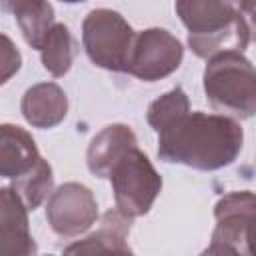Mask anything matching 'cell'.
Masks as SVG:
<instances>
[{
	"mask_svg": "<svg viewBox=\"0 0 256 256\" xmlns=\"http://www.w3.org/2000/svg\"><path fill=\"white\" fill-rule=\"evenodd\" d=\"M204 94L216 114L236 122L250 120L256 112V76L252 62L242 52L212 56L204 68Z\"/></svg>",
	"mask_w": 256,
	"mask_h": 256,
	"instance_id": "3957f363",
	"label": "cell"
},
{
	"mask_svg": "<svg viewBox=\"0 0 256 256\" xmlns=\"http://www.w3.org/2000/svg\"><path fill=\"white\" fill-rule=\"evenodd\" d=\"M216 226L210 242L224 244L240 256H252V220L254 194L250 190H236L224 194L214 206Z\"/></svg>",
	"mask_w": 256,
	"mask_h": 256,
	"instance_id": "ba28073f",
	"label": "cell"
},
{
	"mask_svg": "<svg viewBox=\"0 0 256 256\" xmlns=\"http://www.w3.org/2000/svg\"><path fill=\"white\" fill-rule=\"evenodd\" d=\"M108 178L116 210L130 220L146 216L162 192V176L138 146L112 166Z\"/></svg>",
	"mask_w": 256,
	"mask_h": 256,
	"instance_id": "277c9868",
	"label": "cell"
},
{
	"mask_svg": "<svg viewBox=\"0 0 256 256\" xmlns=\"http://www.w3.org/2000/svg\"><path fill=\"white\" fill-rule=\"evenodd\" d=\"M198 256H240L236 250L224 246V244H218V242H210V246L206 250H202Z\"/></svg>",
	"mask_w": 256,
	"mask_h": 256,
	"instance_id": "d6986e66",
	"label": "cell"
},
{
	"mask_svg": "<svg viewBox=\"0 0 256 256\" xmlns=\"http://www.w3.org/2000/svg\"><path fill=\"white\" fill-rule=\"evenodd\" d=\"M94 192L80 182H64L46 200V220L60 238H78L98 222Z\"/></svg>",
	"mask_w": 256,
	"mask_h": 256,
	"instance_id": "52a82bcc",
	"label": "cell"
},
{
	"mask_svg": "<svg viewBox=\"0 0 256 256\" xmlns=\"http://www.w3.org/2000/svg\"><path fill=\"white\" fill-rule=\"evenodd\" d=\"M46 256H54V254H46Z\"/></svg>",
	"mask_w": 256,
	"mask_h": 256,
	"instance_id": "ffe728a7",
	"label": "cell"
},
{
	"mask_svg": "<svg viewBox=\"0 0 256 256\" xmlns=\"http://www.w3.org/2000/svg\"><path fill=\"white\" fill-rule=\"evenodd\" d=\"M240 122L210 112H188L158 132V158L202 172L230 166L242 152Z\"/></svg>",
	"mask_w": 256,
	"mask_h": 256,
	"instance_id": "6da1fadb",
	"label": "cell"
},
{
	"mask_svg": "<svg viewBox=\"0 0 256 256\" xmlns=\"http://www.w3.org/2000/svg\"><path fill=\"white\" fill-rule=\"evenodd\" d=\"M246 4L216 0H180L176 14L188 30L190 50L204 60L224 52H242L250 46L252 26Z\"/></svg>",
	"mask_w": 256,
	"mask_h": 256,
	"instance_id": "7a4b0ae2",
	"label": "cell"
},
{
	"mask_svg": "<svg viewBox=\"0 0 256 256\" xmlns=\"http://www.w3.org/2000/svg\"><path fill=\"white\" fill-rule=\"evenodd\" d=\"M22 68V54L14 40L0 34V86L8 84Z\"/></svg>",
	"mask_w": 256,
	"mask_h": 256,
	"instance_id": "ac0fdd59",
	"label": "cell"
},
{
	"mask_svg": "<svg viewBox=\"0 0 256 256\" xmlns=\"http://www.w3.org/2000/svg\"><path fill=\"white\" fill-rule=\"evenodd\" d=\"M2 8L12 12L28 46L40 50L48 32L56 24L54 6L50 2H40V0H14V2H4Z\"/></svg>",
	"mask_w": 256,
	"mask_h": 256,
	"instance_id": "5bb4252c",
	"label": "cell"
},
{
	"mask_svg": "<svg viewBox=\"0 0 256 256\" xmlns=\"http://www.w3.org/2000/svg\"><path fill=\"white\" fill-rule=\"evenodd\" d=\"M10 188L18 194L28 212L40 208L54 192V172L48 160L40 158L38 164L18 180H12Z\"/></svg>",
	"mask_w": 256,
	"mask_h": 256,
	"instance_id": "2e32d148",
	"label": "cell"
},
{
	"mask_svg": "<svg viewBox=\"0 0 256 256\" xmlns=\"http://www.w3.org/2000/svg\"><path fill=\"white\" fill-rule=\"evenodd\" d=\"M32 134L18 124H0V178L18 180L40 160Z\"/></svg>",
	"mask_w": 256,
	"mask_h": 256,
	"instance_id": "4fadbf2b",
	"label": "cell"
},
{
	"mask_svg": "<svg viewBox=\"0 0 256 256\" xmlns=\"http://www.w3.org/2000/svg\"><path fill=\"white\" fill-rule=\"evenodd\" d=\"M20 112L32 128H56L68 116V96L56 82H40L24 92Z\"/></svg>",
	"mask_w": 256,
	"mask_h": 256,
	"instance_id": "8fae6325",
	"label": "cell"
},
{
	"mask_svg": "<svg viewBox=\"0 0 256 256\" xmlns=\"http://www.w3.org/2000/svg\"><path fill=\"white\" fill-rule=\"evenodd\" d=\"M184 60L182 42L164 28L136 32L126 74L142 82H158L172 76Z\"/></svg>",
	"mask_w": 256,
	"mask_h": 256,
	"instance_id": "8992f818",
	"label": "cell"
},
{
	"mask_svg": "<svg viewBox=\"0 0 256 256\" xmlns=\"http://www.w3.org/2000/svg\"><path fill=\"white\" fill-rule=\"evenodd\" d=\"M0 256H38L28 210L10 186L0 188Z\"/></svg>",
	"mask_w": 256,
	"mask_h": 256,
	"instance_id": "9c48e42d",
	"label": "cell"
},
{
	"mask_svg": "<svg viewBox=\"0 0 256 256\" xmlns=\"http://www.w3.org/2000/svg\"><path fill=\"white\" fill-rule=\"evenodd\" d=\"M136 32L128 20L110 8L90 10L82 22V46L90 62L108 72H124Z\"/></svg>",
	"mask_w": 256,
	"mask_h": 256,
	"instance_id": "5b68a950",
	"label": "cell"
},
{
	"mask_svg": "<svg viewBox=\"0 0 256 256\" xmlns=\"http://www.w3.org/2000/svg\"><path fill=\"white\" fill-rule=\"evenodd\" d=\"M138 146V138L128 124H108L88 144L86 166L96 178H108L112 166L130 150Z\"/></svg>",
	"mask_w": 256,
	"mask_h": 256,
	"instance_id": "7c38bea8",
	"label": "cell"
},
{
	"mask_svg": "<svg viewBox=\"0 0 256 256\" xmlns=\"http://www.w3.org/2000/svg\"><path fill=\"white\" fill-rule=\"evenodd\" d=\"M190 112V100L188 94L184 92V88L176 86L172 90H168L166 94H162L160 98H156L146 112V120L150 124V128L158 134L164 128H168L170 124H174L178 118H182L184 114Z\"/></svg>",
	"mask_w": 256,
	"mask_h": 256,
	"instance_id": "e0dca14e",
	"label": "cell"
},
{
	"mask_svg": "<svg viewBox=\"0 0 256 256\" xmlns=\"http://www.w3.org/2000/svg\"><path fill=\"white\" fill-rule=\"evenodd\" d=\"M132 220L118 210H108L100 218L96 232L70 244L62 256H136L128 246Z\"/></svg>",
	"mask_w": 256,
	"mask_h": 256,
	"instance_id": "30bf717a",
	"label": "cell"
},
{
	"mask_svg": "<svg viewBox=\"0 0 256 256\" xmlns=\"http://www.w3.org/2000/svg\"><path fill=\"white\" fill-rule=\"evenodd\" d=\"M38 52L44 70H48L54 78H62L70 72L78 56V42L66 24L56 22Z\"/></svg>",
	"mask_w": 256,
	"mask_h": 256,
	"instance_id": "9a60e30c",
	"label": "cell"
}]
</instances>
